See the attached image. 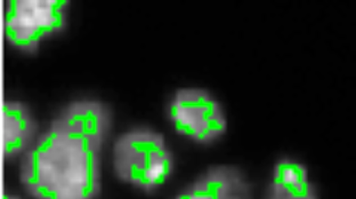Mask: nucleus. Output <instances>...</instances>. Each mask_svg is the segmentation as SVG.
Here are the masks:
<instances>
[{"label":"nucleus","mask_w":356,"mask_h":199,"mask_svg":"<svg viewBox=\"0 0 356 199\" xmlns=\"http://www.w3.org/2000/svg\"><path fill=\"white\" fill-rule=\"evenodd\" d=\"M3 199H13V198H8V197H5Z\"/></svg>","instance_id":"6e6552de"},{"label":"nucleus","mask_w":356,"mask_h":199,"mask_svg":"<svg viewBox=\"0 0 356 199\" xmlns=\"http://www.w3.org/2000/svg\"><path fill=\"white\" fill-rule=\"evenodd\" d=\"M33 122L24 106L19 103L7 102L3 106V150L13 154L22 150L33 134Z\"/></svg>","instance_id":"0eeeda50"},{"label":"nucleus","mask_w":356,"mask_h":199,"mask_svg":"<svg viewBox=\"0 0 356 199\" xmlns=\"http://www.w3.org/2000/svg\"><path fill=\"white\" fill-rule=\"evenodd\" d=\"M270 199H318L305 167L293 161H281L275 167Z\"/></svg>","instance_id":"423d86ee"},{"label":"nucleus","mask_w":356,"mask_h":199,"mask_svg":"<svg viewBox=\"0 0 356 199\" xmlns=\"http://www.w3.org/2000/svg\"><path fill=\"white\" fill-rule=\"evenodd\" d=\"M101 103L67 108L32 151L24 180L39 199H92L97 188V151L108 127Z\"/></svg>","instance_id":"f257e3e1"},{"label":"nucleus","mask_w":356,"mask_h":199,"mask_svg":"<svg viewBox=\"0 0 356 199\" xmlns=\"http://www.w3.org/2000/svg\"><path fill=\"white\" fill-rule=\"evenodd\" d=\"M169 115L178 132L197 141H213L226 129L222 108L204 90H178L169 106Z\"/></svg>","instance_id":"20e7f679"},{"label":"nucleus","mask_w":356,"mask_h":199,"mask_svg":"<svg viewBox=\"0 0 356 199\" xmlns=\"http://www.w3.org/2000/svg\"><path fill=\"white\" fill-rule=\"evenodd\" d=\"M64 5L60 0H15L7 10V38L22 49H33L44 35L63 26Z\"/></svg>","instance_id":"7ed1b4c3"},{"label":"nucleus","mask_w":356,"mask_h":199,"mask_svg":"<svg viewBox=\"0 0 356 199\" xmlns=\"http://www.w3.org/2000/svg\"><path fill=\"white\" fill-rule=\"evenodd\" d=\"M119 177L144 189L161 186L172 173V154L161 135L149 129H134L119 138L113 150Z\"/></svg>","instance_id":"f03ea898"},{"label":"nucleus","mask_w":356,"mask_h":199,"mask_svg":"<svg viewBox=\"0 0 356 199\" xmlns=\"http://www.w3.org/2000/svg\"><path fill=\"white\" fill-rule=\"evenodd\" d=\"M177 199H250V189L238 170L216 167Z\"/></svg>","instance_id":"39448f33"}]
</instances>
